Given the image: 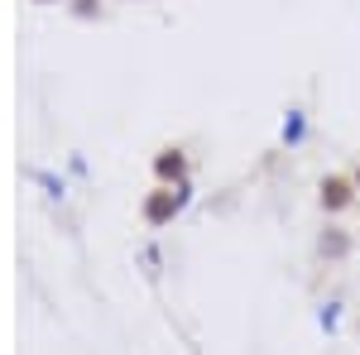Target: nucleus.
Returning <instances> with one entry per match:
<instances>
[{"label":"nucleus","mask_w":360,"mask_h":355,"mask_svg":"<svg viewBox=\"0 0 360 355\" xmlns=\"http://www.w3.org/2000/svg\"><path fill=\"white\" fill-rule=\"evenodd\" d=\"M183 207H188V183H178V188H159L149 202H144V221H149V226H164V221H173Z\"/></svg>","instance_id":"nucleus-1"},{"label":"nucleus","mask_w":360,"mask_h":355,"mask_svg":"<svg viewBox=\"0 0 360 355\" xmlns=\"http://www.w3.org/2000/svg\"><path fill=\"white\" fill-rule=\"evenodd\" d=\"M154 168H159V178H178V183H183V173H188V164H183L178 149H164V154L154 159Z\"/></svg>","instance_id":"nucleus-3"},{"label":"nucleus","mask_w":360,"mask_h":355,"mask_svg":"<svg viewBox=\"0 0 360 355\" xmlns=\"http://www.w3.org/2000/svg\"><path fill=\"white\" fill-rule=\"evenodd\" d=\"M351 202H356V178H341V173L322 178V207L327 212H346Z\"/></svg>","instance_id":"nucleus-2"},{"label":"nucleus","mask_w":360,"mask_h":355,"mask_svg":"<svg viewBox=\"0 0 360 355\" xmlns=\"http://www.w3.org/2000/svg\"><path fill=\"white\" fill-rule=\"evenodd\" d=\"M303 110H288V120H283V139H288V144H298V139H303Z\"/></svg>","instance_id":"nucleus-5"},{"label":"nucleus","mask_w":360,"mask_h":355,"mask_svg":"<svg viewBox=\"0 0 360 355\" xmlns=\"http://www.w3.org/2000/svg\"><path fill=\"white\" fill-rule=\"evenodd\" d=\"M356 188H360V168H356Z\"/></svg>","instance_id":"nucleus-6"},{"label":"nucleus","mask_w":360,"mask_h":355,"mask_svg":"<svg viewBox=\"0 0 360 355\" xmlns=\"http://www.w3.org/2000/svg\"><path fill=\"white\" fill-rule=\"evenodd\" d=\"M346 250H351V235L336 231V226H327V235H322V254H327V259H341Z\"/></svg>","instance_id":"nucleus-4"},{"label":"nucleus","mask_w":360,"mask_h":355,"mask_svg":"<svg viewBox=\"0 0 360 355\" xmlns=\"http://www.w3.org/2000/svg\"><path fill=\"white\" fill-rule=\"evenodd\" d=\"M44 5H49V0H44Z\"/></svg>","instance_id":"nucleus-7"}]
</instances>
